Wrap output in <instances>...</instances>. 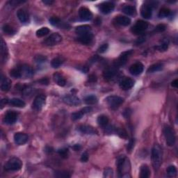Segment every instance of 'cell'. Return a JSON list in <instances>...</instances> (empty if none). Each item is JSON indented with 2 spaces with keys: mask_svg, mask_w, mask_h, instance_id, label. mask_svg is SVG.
Wrapping results in <instances>:
<instances>
[{
  "mask_svg": "<svg viewBox=\"0 0 178 178\" xmlns=\"http://www.w3.org/2000/svg\"><path fill=\"white\" fill-rule=\"evenodd\" d=\"M117 166L120 177H128V173L130 171V163L128 158L124 155L121 156L117 161Z\"/></svg>",
  "mask_w": 178,
  "mask_h": 178,
  "instance_id": "6da1fadb",
  "label": "cell"
},
{
  "mask_svg": "<svg viewBox=\"0 0 178 178\" xmlns=\"http://www.w3.org/2000/svg\"><path fill=\"white\" fill-rule=\"evenodd\" d=\"M162 161V150L159 145H155L152 149V162L154 169H159Z\"/></svg>",
  "mask_w": 178,
  "mask_h": 178,
  "instance_id": "7a4b0ae2",
  "label": "cell"
},
{
  "mask_svg": "<svg viewBox=\"0 0 178 178\" xmlns=\"http://www.w3.org/2000/svg\"><path fill=\"white\" fill-rule=\"evenodd\" d=\"M22 166V161L18 157L10 159L4 166V169L8 171H18Z\"/></svg>",
  "mask_w": 178,
  "mask_h": 178,
  "instance_id": "3957f363",
  "label": "cell"
},
{
  "mask_svg": "<svg viewBox=\"0 0 178 178\" xmlns=\"http://www.w3.org/2000/svg\"><path fill=\"white\" fill-rule=\"evenodd\" d=\"M164 134L167 145L169 146H173L175 143V139H176L173 130L170 126H165L164 128Z\"/></svg>",
  "mask_w": 178,
  "mask_h": 178,
  "instance_id": "277c9868",
  "label": "cell"
},
{
  "mask_svg": "<svg viewBox=\"0 0 178 178\" xmlns=\"http://www.w3.org/2000/svg\"><path fill=\"white\" fill-rule=\"evenodd\" d=\"M62 41V36L58 33H54L43 41V43L46 46H54L60 43Z\"/></svg>",
  "mask_w": 178,
  "mask_h": 178,
  "instance_id": "5b68a950",
  "label": "cell"
},
{
  "mask_svg": "<svg viewBox=\"0 0 178 178\" xmlns=\"http://www.w3.org/2000/svg\"><path fill=\"white\" fill-rule=\"evenodd\" d=\"M148 24L143 20H138L132 27V32L135 35H141L146 30Z\"/></svg>",
  "mask_w": 178,
  "mask_h": 178,
  "instance_id": "8992f818",
  "label": "cell"
},
{
  "mask_svg": "<svg viewBox=\"0 0 178 178\" xmlns=\"http://www.w3.org/2000/svg\"><path fill=\"white\" fill-rule=\"evenodd\" d=\"M106 101L111 109H116L119 107L124 102V99L119 96L111 95L107 97Z\"/></svg>",
  "mask_w": 178,
  "mask_h": 178,
  "instance_id": "52a82bcc",
  "label": "cell"
},
{
  "mask_svg": "<svg viewBox=\"0 0 178 178\" xmlns=\"http://www.w3.org/2000/svg\"><path fill=\"white\" fill-rule=\"evenodd\" d=\"M18 115L16 111H8L4 118V122L7 125H13L18 120Z\"/></svg>",
  "mask_w": 178,
  "mask_h": 178,
  "instance_id": "ba28073f",
  "label": "cell"
},
{
  "mask_svg": "<svg viewBox=\"0 0 178 178\" xmlns=\"http://www.w3.org/2000/svg\"><path fill=\"white\" fill-rule=\"evenodd\" d=\"M63 102L70 106H78L81 105V100L77 96L73 95H66L63 98Z\"/></svg>",
  "mask_w": 178,
  "mask_h": 178,
  "instance_id": "9c48e42d",
  "label": "cell"
},
{
  "mask_svg": "<svg viewBox=\"0 0 178 178\" xmlns=\"http://www.w3.org/2000/svg\"><path fill=\"white\" fill-rule=\"evenodd\" d=\"M46 100V96L43 95V94H41V95H38L37 97L35 98L34 102H33V108L35 110L39 111L41 110L42 108L45 103Z\"/></svg>",
  "mask_w": 178,
  "mask_h": 178,
  "instance_id": "30bf717a",
  "label": "cell"
},
{
  "mask_svg": "<svg viewBox=\"0 0 178 178\" xmlns=\"http://www.w3.org/2000/svg\"><path fill=\"white\" fill-rule=\"evenodd\" d=\"M79 16L83 21H89L93 18V14L90 10L86 7H81L79 10Z\"/></svg>",
  "mask_w": 178,
  "mask_h": 178,
  "instance_id": "8fae6325",
  "label": "cell"
},
{
  "mask_svg": "<svg viewBox=\"0 0 178 178\" xmlns=\"http://www.w3.org/2000/svg\"><path fill=\"white\" fill-rule=\"evenodd\" d=\"M115 8V4L112 2H105L100 4V10L104 14L111 13Z\"/></svg>",
  "mask_w": 178,
  "mask_h": 178,
  "instance_id": "7c38bea8",
  "label": "cell"
},
{
  "mask_svg": "<svg viewBox=\"0 0 178 178\" xmlns=\"http://www.w3.org/2000/svg\"><path fill=\"white\" fill-rule=\"evenodd\" d=\"M18 68L20 70L22 77L23 78H29L33 76L34 75V70L32 69L31 66L28 65H22L20 66H18Z\"/></svg>",
  "mask_w": 178,
  "mask_h": 178,
  "instance_id": "4fadbf2b",
  "label": "cell"
},
{
  "mask_svg": "<svg viewBox=\"0 0 178 178\" xmlns=\"http://www.w3.org/2000/svg\"><path fill=\"white\" fill-rule=\"evenodd\" d=\"M132 54V50H128L120 54V57L118 59V60L115 62L116 67H119L121 66L125 65L127 62V59L129 58V56Z\"/></svg>",
  "mask_w": 178,
  "mask_h": 178,
  "instance_id": "5bb4252c",
  "label": "cell"
},
{
  "mask_svg": "<svg viewBox=\"0 0 178 178\" xmlns=\"http://www.w3.org/2000/svg\"><path fill=\"white\" fill-rule=\"evenodd\" d=\"M28 140H29V137L24 133L18 132V133H16V134L14 135L15 143L18 145H22L25 144V143L28 141Z\"/></svg>",
  "mask_w": 178,
  "mask_h": 178,
  "instance_id": "9a60e30c",
  "label": "cell"
},
{
  "mask_svg": "<svg viewBox=\"0 0 178 178\" xmlns=\"http://www.w3.org/2000/svg\"><path fill=\"white\" fill-rule=\"evenodd\" d=\"M135 81L132 78L126 77L123 79L120 82V87L123 89V90H129V89L132 88L134 85Z\"/></svg>",
  "mask_w": 178,
  "mask_h": 178,
  "instance_id": "2e32d148",
  "label": "cell"
},
{
  "mask_svg": "<svg viewBox=\"0 0 178 178\" xmlns=\"http://www.w3.org/2000/svg\"><path fill=\"white\" fill-rule=\"evenodd\" d=\"M143 65L141 62L135 63L134 64L131 66L130 68V73L133 75H141L143 71Z\"/></svg>",
  "mask_w": 178,
  "mask_h": 178,
  "instance_id": "e0dca14e",
  "label": "cell"
},
{
  "mask_svg": "<svg viewBox=\"0 0 178 178\" xmlns=\"http://www.w3.org/2000/svg\"><path fill=\"white\" fill-rule=\"evenodd\" d=\"M141 14L145 19H150L152 16V8L148 4H145L141 9Z\"/></svg>",
  "mask_w": 178,
  "mask_h": 178,
  "instance_id": "ac0fdd59",
  "label": "cell"
},
{
  "mask_svg": "<svg viewBox=\"0 0 178 178\" xmlns=\"http://www.w3.org/2000/svg\"><path fill=\"white\" fill-rule=\"evenodd\" d=\"M117 67H109L103 72V77L106 80H111L117 74Z\"/></svg>",
  "mask_w": 178,
  "mask_h": 178,
  "instance_id": "d6986e66",
  "label": "cell"
},
{
  "mask_svg": "<svg viewBox=\"0 0 178 178\" xmlns=\"http://www.w3.org/2000/svg\"><path fill=\"white\" fill-rule=\"evenodd\" d=\"M11 86V81L4 77L3 75L1 76V90L4 92H7L10 90Z\"/></svg>",
  "mask_w": 178,
  "mask_h": 178,
  "instance_id": "ffe728a7",
  "label": "cell"
},
{
  "mask_svg": "<svg viewBox=\"0 0 178 178\" xmlns=\"http://www.w3.org/2000/svg\"><path fill=\"white\" fill-rule=\"evenodd\" d=\"M76 33L80 36L85 35V34H90L91 31V27L88 24H84V25H80L76 27L75 29Z\"/></svg>",
  "mask_w": 178,
  "mask_h": 178,
  "instance_id": "44dd1931",
  "label": "cell"
},
{
  "mask_svg": "<svg viewBox=\"0 0 178 178\" xmlns=\"http://www.w3.org/2000/svg\"><path fill=\"white\" fill-rule=\"evenodd\" d=\"M17 16H18L20 21L22 23H27L29 20V16L26 10L23 9H19L17 12Z\"/></svg>",
  "mask_w": 178,
  "mask_h": 178,
  "instance_id": "7402d4cb",
  "label": "cell"
},
{
  "mask_svg": "<svg viewBox=\"0 0 178 178\" xmlns=\"http://www.w3.org/2000/svg\"><path fill=\"white\" fill-rule=\"evenodd\" d=\"M78 130L81 133L85 134H98L97 130L89 125H81L78 127Z\"/></svg>",
  "mask_w": 178,
  "mask_h": 178,
  "instance_id": "603a6c76",
  "label": "cell"
},
{
  "mask_svg": "<svg viewBox=\"0 0 178 178\" xmlns=\"http://www.w3.org/2000/svg\"><path fill=\"white\" fill-rule=\"evenodd\" d=\"M93 39V35L92 34H85V35L80 36V37L77 38V41L84 44H89L91 43Z\"/></svg>",
  "mask_w": 178,
  "mask_h": 178,
  "instance_id": "cb8c5ba5",
  "label": "cell"
},
{
  "mask_svg": "<svg viewBox=\"0 0 178 178\" xmlns=\"http://www.w3.org/2000/svg\"><path fill=\"white\" fill-rule=\"evenodd\" d=\"M115 22L118 24H119V25L126 27L130 25L131 23V20L130 18H128V17L120 16L116 17L115 18Z\"/></svg>",
  "mask_w": 178,
  "mask_h": 178,
  "instance_id": "d4e9b609",
  "label": "cell"
},
{
  "mask_svg": "<svg viewBox=\"0 0 178 178\" xmlns=\"http://www.w3.org/2000/svg\"><path fill=\"white\" fill-rule=\"evenodd\" d=\"M8 49H7L6 44L5 43L3 39L1 40V56L2 60L3 61H6L7 57H8Z\"/></svg>",
  "mask_w": 178,
  "mask_h": 178,
  "instance_id": "484cf974",
  "label": "cell"
},
{
  "mask_svg": "<svg viewBox=\"0 0 178 178\" xmlns=\"http://www.w3.org/2000/svg\"><path fill=\"white\" fill-rule=\"evenodd\" d=\"M54 81H55L59 86H64L66 84L65 78H64L61 74H59L58 73L54 74Z\"/></svg>",
  "mask_w": 178,
  "mask_h": 178,
  "instance_id": "4316f807",
  "label": "cell"
},
{
  "mask_svg": "<svg viewBox=\"0 0 178 178\" xmlns=\"http://www.w3.org/2000/svg\"><path fill=\"white\" fill-rule=\"evenodd\" d=\"M163 68H164V65L161 63L153 64V65H152L151 66H150L149 68H148V69L147 70V73H156V72L162 70Z\"/></svg>",
  "mask_w": 178,
  "mask_h": 178,
  "instance_id": "83f0119b",
  "label": "cell"
},
{
  "mask_svg": "<svg viewBox=\"0 0 178 178\" xmlns=\"http://www.w3.org/2000/svg\"><path fill=\"white\" fill-rule=\"evenodd\" d=\"M150 171L149 167L147 165H142L140 169V177L141 178H148L150 177Z\"/></svg>",
  "mask_w": 178,
  "mask_h": 178,
  "instance_id": "f1b7e54d",
  "label": "cell"
},
{
  "mask_svg": "<svg viewBox=\"0 0 178 178\" xmlns=\"http://www.w3.org/2000/svg\"><path fill=\"white\" fill-rule=\"evenodd\" d=\"M9 103L11 104V105L14 106V107H19V108L24 107V106H25V102H24L23 100H22L21 99H19V98L11 99V100H9Z\"/></svg>",
  "mask_w": 178,
  "mask_h": 178,
  "instance_id": "f546056e",
  "label": "cell"
},
{
  "mask_svg": "<svg viewBox=\"0 0 178 178\" xmlns=\"http://www.w3.org/2000/svg\"><path fill=\"white\" fill-rule=\"evenodd\" d=\"M64 59L61 56H58V57L54 58L51 62V65L54 68H58L60 67L64 62Z\"/></svg>",
  "mask_w": 178,
  "mask_h": 178,
  "instance_id": "4dcf8cb0",
  "label": "cell"
},
{
  "mask_svg": "<svg viewBox=\"0 0 178 178\" xmlns=\"http://www.w3.org/2000/svg\"><path fill=\"white\" fill-rule=\"evenodd\" d=\"M97 122L98 125L101 127H106L109 123V118L107 116L105 115H100L98 116Z\"/></svg>",
  "mask_w": 178,
  "mask_h": 178,
  "instance_id": "1f68e13d",
  "label": "cell"
},
{
  "mask_svg": "<svg viewBox=\"0 0 178 178\" xmlns=\"http://www.w3.org/2000/svg\"><path fill=\"white\" fill-rule=\"evenodd\" d=\"M123 13L128 15V16H134L137 13V10L133 6H126L123 9Z\"/></svg>",
  "mask_w": 178,
  "mask_h": 178,
  "instance_id": "d6a6232c",
  "label": "cell"
},
{
  "mask_svg": "<svg viewBox=\"0 0 178 178\" xmlns=\"http://www.w3.org/2000/svg\"><path fill=\"white\" fill-rule=\"evenodd\" d=\"M98 98L96 97L95 95H88L87 97H86L84 98V102L86 104V105H95V104L98 103Z\"/></svg>",
  "mask_w": 178,
  "mask_h": 178,
  "instance_id": "836d02e7",
  "label": "cell"
},
{
  "mask_svg": "<svg viewBox=\"0 0 178 178\" xmlns=\"http://www.w3.org/2000/svg\"><path fill=\"white\" fill-rule=\"evenodd\" d=\"M169 41L167 39H165L162 41V44H159V45L155 47L156 49H157L159 52H165L166 51L168 48H169Z\"/></svg>",
  "mask_w": 178,
  "mask_h": 178,
  "instance_id": "e575fe53",
  "label": "cell"
},
{
  "mask_svg": "<svg viewBox=\"0 0 178 178\" xmlns=\"http://www.w3.org/2000/svg\"><path fill=\"white\" fill-rule=\"evenodd\" d=\"M49 33V29L48 27H42L41 29H38V30L36 31V36L37 37H38V38H41V37L47 36Z\"/></svg>",
  "mask_w": 178,
  "mask_h": 178,
  "instance_id": "d590c367",
  "label": "cell"
},
{
  "mask_svg": "<svg viewBox=\"0 0 178 178\" xmlns=\"http://www.w3.org/2000/svg\"><path fill=\"white\" fill-rule=\"evenodd\" d=\"M170 14V10L167 8H162L159 12V17L160 18H166V17L169 16Z\"/></svg>",
  "mask_w": 178,
  "mask_h": 178,
  "instance_id": "8d00e7d4",
  "label": "cell"
},
{
  "mask_svg": "<svg viewBox=\"0 0 178 178\" xmlns=\"http://www.w3.org/2000/svg\"><path fill=\"white\" fill-rule=\"evenodd\" d=\"M167 174L168 176L173 177L176 176L177 175V169L175 166H170L167 169Z\"/></svg>",
  "mask_w": 178,
  "mask_h": 178,
  "instance_id": "74e56055",
  "label": "cell"
},
{
  "mask_svg": "<svg viewBox=\"0 0 178 178\" xmlns=\"http://www.w3.org/2000/svg\"><path fill=\"white\" fill-rule=\"evenodd\" d=\"M10 75L13 78H16V79H18V78H21L22 77V75H21V73H20V70L19 68H13L12 69L10 72Z\"/></svg>",
  "mask_w": 178,
  "mask_h": 178,
  "instance_id": "f35d334b",
  "label": "cell"
},
{
  "mask_svg": "<svg viewBox=\"0 0 178 178\" xmlns=\"http://www.w3.org/2000/svg\"><path fill=\"white\" fill-rule=\"evenodd\" d=\"M2 29H3L4 33L8 34V35H13V34L16 33V31H15V29L13 27L8 25V24H5V25H4V27H2Z\"/></svg>",
  "mask_w": 178,
  "mask_h": 178,
  "instance_id": "ab89813d",
  "label": "cell"
},
{
  "mask_svg": "<svg viewBox=\"0 0 178 178\" xmlns=\"http://www.w3.org/2000/svg\"><path fill=\"white\" fill-rule=\"evenodd\" d=\"M49 23L53 26L58 27L61 24V20L59 18H57V17H52V18H49Z\"/></svg>",
  "mask_w": 178,
  "mask_h": 178,
  "instance_id": "60d3db41",
  "label": "cell"
},
{
  "mask_svg": "<svg viewBox=\"0 0 178 178\" xmlns=\"http://www.w3.org/2000/svg\"><path fill=\"white\" fill-rule=\"evenodd\" d=\"M54 176L56 177H70V175L67 171H56L54 173Z\"/></svg>",
  "mask_w": 178,
  "mask_h": 178,
  "instance_id": "b9f144b4",
  "label": "cell"
},
{
  "mask_svg": "<svg viewBox=\"0 0 178 178\" xmlns=\"http://www.w3.org/2000/svg\"><path fill=\"white\" fill-rule=\"evenodd\" d=\"M58 153L61 157L63 158H68L69 155V150L68 148H61L58 150Z\"/></svg>",
  "mask_w": 178,
  "mask_h": 178,
  "instance_id": "7bdbcfd3",
  "label": "cell"
},
{
  "mask_svg": "<svg viewBox=\"0 0 178 178\" xmlns=\"http://www.w3.org/2000/svg\"><path fill=\"white\" fill-rule=\"evenodd\" d=\"M84 116V114L81 112V111H78V112H75V113H72V119H73V120H80L81 119V118L83 117V116Z\"/></svg>",
  "mask_w": 178,
  "mask_h": 178,
  "instance_id": "ee69618b",
  "label": "cell"
},
{
  "mask_svg": "<svg viewBox=\"0 0 178 178\" xmlns=\"http://www.w3.org/2000/svg\"><path fill=\"white\" fill-rule=\"evenodd\" d=\"M46 60H47V58L45 57V56H44L43 55H38L35 57L36 62L38 63H41L45 62Z\"/></svg>",
  "mask_w": 178,
  "mask_h": 178,
  "instance_id": "f6af8a7d",
  "label": "cell"
},
{
  "mask_svg": "<svg viewBox=\"0 0 178 178\" xmlns=\"http://www.w3.org/2000/svg\"><path fill=\"white\" fill-rule=\"evenodd\" d=\"M104 176L106 177H113V170L110 168H107L104 171Z\"/></svg>",
  "mask_w": 178,
  "mask_h": 178,
  "instance_id": "bcb514c9",
  "label": "cell"
},
{
  "mask_svg": "<svg viewBox=\"0 0 178 178\" xmlns=\"http://www.w3.org/2000/svg\"><path fill=\"white\" fill-rule=\"evenodd\" d=\"M166 26L164 24H158V25L155 27V31L156 32H163L166 30Z\"/></svg>",
  "mask_w": 178,
  "mask_h": 178,
  "instance_id": "7dc6e473",
  "label": "cell"
},
{
  "mask_svg": "<svg viewBox=\"0 0 178 178\" xmlns=\"http://www.w3.org/2000/svg\"><path fill=\"white\" fill-rule=\"evenodd\" d=\"M109 48V44H107V43H105V44H103L101 45L100 48H98V52L100 53H105L106 51L107 50V49Z\"/></svg>",
  "mask_w": 178,
  "mask_h": 178,
  "instance_id": "c3c4849f",
  "label": "cell"
},
{
  "mask_svg": "<svg viewBox=\"0 0 178 178\" xmlns=\"http://www.w3.org/2000/svg\"><path fill=\"white\" fill-rule=\"evenodd\" d=\"M134 146V140L132 138V139L130 140V142L127 144V151L129 152L132 151Z\"/></svg>",
  "mask_w": 178,
  "mask_h": 178,
  "instance_id": "681fc988",
  "label": "cell"
},
{
  "mask_svg": "<svg viewBox=\"0 0 178 178\" xmlns=\"http://www.w3.org/2000/svg\"><path fill=\"white\" fill-rule=\"evenodd\" d=\"M92 110H93V109L91 107H84L83 109H81L80 111L85 115L86 114V113H90L91 111H92Z\"/></svg>",
  "mask_w": 178,
  "mask_h": 178,
  "instance_id": "f907efd6",
  "label": "cell"
},
{
  "mask_svg": "<svg viewBox=\"0 0 178 178\" xmlns=\"http://www.w3.org/2000/svg\"><path fill=\"white\" fill-rule=\"evenodd\" d=\"M88 153L85 152H84L82 155H81V160L83 162H86L88 161Z\"/></svg>",
  "mask_w": 178,
  "mask_h": 178,
  "instance_id": "816d5d0a",
  "label": "cell"
},
{
  "mask_svg": "<svg viewBox=\"0 0 178 178\" xmlns=\"http://www.w3.org/2000/svg\"><path fill=\"white\" fill-rule=\"evenodd\" d=\"M117 133L121 137H123V138H126V137H127V134H126V132H125L124 130H120L117 131Z\"/></svg>",
  "mask_w": 178,
  "mask_h": 178,
  "instance_id": "f5cc1de1",
  "label": "cell"
},
{
  "mask_svg": "<svg viewBox=\"0 0 178 178\" xmlns=\"http://www.w3.org/2000/svg\"><path fill=\"white\" fill-rule=\"evenodd\" d=\"M88 81H91V82H95V81H97V77H96L95 75H91L88 77Z\"/></svg>",
  "mask_w": 178,
  "mask_h": 178,
  "instance_id": "db71d44e",
  "label": "cell"
},
{
  "mask_svg": "<svg viewBox=\"0 0 178 178\" xmlns=\"http://www.w3.org/2000/svg\"><path fill=\"white\" fill-rule=\"evenodd\" d=\"M42 84H45V85H48V83H49V80H48V79H47V78H43V79H41V80L39 81Z\"/></svg>",
  "mask_w": 178,
  "mask_h": 178,
  "instance_id": "11a10c76",
  "label": "cell"
},
{
  "mask_svg": "<svg viewBox=\"0 0 178 178\" xmlns=\"http://www.w3.org/2000/svg\"><path fill=\"white\" fill-rule=\"evenodd\" d=\"M73 149L74 150H75V151H78V150H80L81 149V146L79 144H76L75 145H73Z\"/></svg>",
  "mask_w": 178,
  "mask_h": 178,
  "instance_id": "9f6ffc18",
  "label": "cell"
},
{
  "mask_svg": "<svg viewBox=\"0 0 178 178\" xmlns=\"http://www.w3.org/2000/svg\"><path fill=\"white\" fill-rule=\"evenodd\" d=\"M171 86L173 87H175V88H177V86H178V80H174L173 82L171 83Z\"/></svg>",
  "mask_w": 178,
  "mask_h": 178,
  "instance_id": "6f0895ef",
  "label": "cell"
},
{
  "mask_svg": "<svg viewBox=\"0 0 178 178\" xmlns=\"http://www.w3.org/2000/svg\"><path fill=\"white\" fill-rule=\"evenodd\" d=\"M43 2L44 4L51 5L54 3V1H51V0H44V1H43Z\"/></svg>",
  "mask_w": 178,
  "mask_h": 178,
  "instance_id": "680465c9",
  "label": "cell"
},
{
  "mask_svg": "<svg viewBox=\"0 0 178 178\" xmlns=\"http://www.w3.org/2000/svg\"><path fill=\"white\" fill-rule=\"evenodd\" d=\"M52 151H53L52 148H51V147H46V148H45V152H47L48 153H51Z\"/></svg>",
  "mask_w": 178,
  "mask_h": 178,
  "instance_id": "91938a15",
  "label": "cell"
}]
</instances>
